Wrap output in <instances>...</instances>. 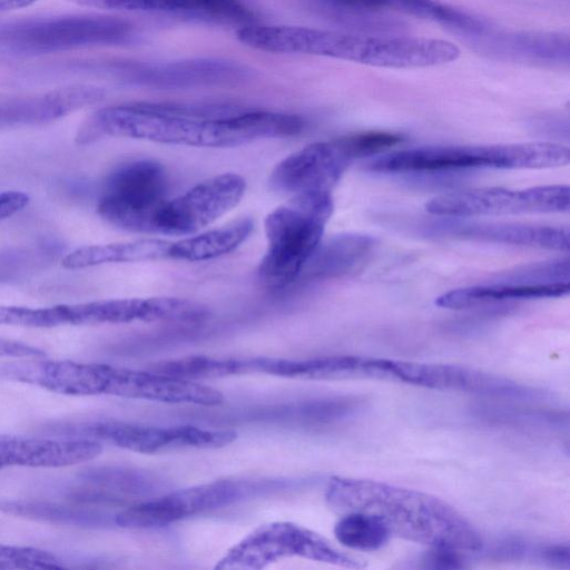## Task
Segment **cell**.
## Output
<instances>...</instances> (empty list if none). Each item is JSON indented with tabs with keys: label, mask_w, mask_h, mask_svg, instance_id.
Returning <instances> with one entry per match:
<instances>
[{
	"label": "cell",
	"mask_w": 570,
	"mask_h": 570,
	"mask_svg": "<svg viewBox=\"0 0 570 570\" xmlns=\"http://www.w3.org/2000/svg\"><path fill=\"white\" fill-rule=\"evenodd\" d=\"M334 535L342 546L358 551L379 550L391 538L377 519L361 512L344 513L334 527Z\"/></svg>",
	"instance_id": "cb8c5ba5"
},
{
	"label": "cell",
	"mask_w": 570,
	"mask_h": 570,
	"mask_svg": "<svg viewBox=\"0 0 570 570\" xmlns=\"http://www.w3.org/2000/svg\"><path fill=\"white\" fill-rule=\"evenodd\" d=\"M109 72L127 83L156 89L228 85L254 76L247 66L220 58L117 62Z\"/></svg>",
	"instance_id": "4fadbf2b"
},
{
	"label": "cell",
	"mask_w": 570,
	"mask_h": 570,
	"mask_svg": "<svg viewBox=\"0 0 570 570\" xmlns=\"http://www.w3.org/2000/svg\"><path fill=\"white\" fill-rule=\"evenodd\" d=\"M0 511L14 517L67 525H98L102 517L79 507L41 500H2Z\"/></svg>",
	"instance_id": "603a6c76"
},
{
	"label": "cell",
	"mask_w": 570,
	"mask_h": 570,
	"mask_svg": "<svg viewBox=\"0 0 570 570\" xmlns=\"http://www.w3.org/2000/svg\"><path fill=\"white\" fill-rule=\"evenodd\" d=\"M315 13L353 28L380 33L387 27L382 13L393 11L430 20L456 32L463 39L482 33L491 23L440 0H299Z\"/></svg>",
	"instance_id": "52a82bcc"
},
{
	"label": "cell",
	"mask_w": 570,
	"mask_h": 570,
	"mask_svg": "<svg viewBox=\"0 0 570 570\" xmlns=\"http://www.w3.org/2000/svg\"><path fill=\"white\" fill-rule=\"evenodd\" d=\"M30 202L26 193L10 190L0 193V219L22 210Z\"/></svg>",
	"instance_id": "83f0119b"
},
{
	"label": "cell",
	"mask_w": 570,
	"mask_h": 570,
	"mask_svg": "<svg viewBox=\"0 0 570 570\" xmlns=\"http://www.w3.org/2000/svg\"><path fill=\"white\" fill-rule=\"evenodd\" d=\"M37 0H0V11H9L28 7Z\"/></svg>",
	"instance_id": "f1b7e54d"
},
{
	"label": "cell",
	"mask_w": 570,
	"mask_h": 570,
	"mask_svg": "<svg viewBox=\"0 0 570 570\" xmlns=\"http://www.w3.org/2000/svg\"><path fill=\"white\" fill-rule=\"evenodd\" d=\"M45 355L46 352L38 347L19 341L0 338V356L41 358Z\"/></svg>",
	"instance_id": "4316f807"
},
{
	"label": "cell",
	"mask_w": 570,
	"mask_h": 570,
	"mask_svg": "<svg viewBox=\"0 0 570 570\" xmlns=\"http://www.w3.org/2000/svg\"><path fill=\"white\" fill-rule=\"evenodd\" d=\"M444 234L493 244L568 252V227L518 223L446 222L438 225Z\"/></svg>",
	"instance_id": "ac0fdd59"
},
{
	"label": "cell",
	"mask_w": 570,
	"mask_h": 570,
	"mask_svg": "<svg viewBox=\"0 0 570 570\" xmlns=\"http://www.w3.org/2000/svg\"><path fill=\"white\" fill-rule=\"evenodd\" d=\"M356 157L343 136L309 144L281 160L269 176V186L284 195L331 193Z\"/></svg>",
	"instance_id": "5bb4252c"
},
{
	"label": "cell",
	"mask_w": 570,
	"mask_h": 570,
	"mask_svg": "<svg viewBox=\"0 0 570 570\" xmlns=\"http://www.w3.org/2000/svg\"><path fill=\"white\" fill-rule=\"evenodd\" d=\"M332 213L331 193H306L291 196L266 216L267 249L257 269L264 286L278 289L297 281Z\"/></svg>",
	"instance_id": "277c9868"
},
{
	"label": "cell",
	"mask_w": 570,
	"mask_h": 570,
	"mask_svg": "<svg viewBox=\"0 0 570 570\" xmlns=\"http://www.w3.org/2000/svg\"><path fill=\"white\" fill-rule=\"evenodd\" d=\"M4 564V544L0 543V569L3 568Z\"/></svg>",
	"instance_id": "f546056e"
},
{
	"label": "cell",
	"mask_w": 570,
	"mask_h": 570,
	"mask_svg": "<svg viewBox=\"0 0 570 570\" xmlns=\"http://www.w3.org/2000/svg\"><path fill=\"white\" fill-rule=\"evenodd\" d=\"M289 558L345 568L363 567L320 533L294 522L274 521L261 524L229 548L215 569L259 570Z\"/></svg>",
	"instance_id": "8992f818"
},
{
	"label": "cell",
	"mask_w": 570,
	"mask_h": 570,
	"mask_svg": "<svg viewBox=\"0 0 570 570\" xmlns=\"http://www.w3.org/2000/svg\"><path fill=\"white\" fill-rule=\"evenodd\" d=\"M284 481L227 478L171 491L132 504L117 513L114 521L128 529H158L178 521L245 501Z\"/></svg>",
	"instance_id": "5b68a950"
},
{
	"label": "cell",
	"mask_w": 570,
	"mask_h": 570,
	"mask_svg": "<svg viewBox=\"0 0 570 570\" xmlns=\"http://www.w3.org/2000/svg\"><path fill=\"white\" fill-rule=\"evenodd\" d=\"M325 501L338 513L361 512L377 519L391 537L456 551H478L474 527L446 502L421 491L381 481L333 476Z\"/></svg>",
	"instance_id": "7a4b0ae2"
},
{
	"label": "cell",
	"mask_w": 570,
	"mask_h": 570,
	"mask_svg": "<svg viewBox=\"0 0 570 570\" xmlns=\"http://www.w3.org/2000/svg\"><path fill=\"white\" fill-rule=\"evenodd\" d=\"M168 178L154 160H135L109 175L98 203V214L126 230L155 233L158 213L168 200Z\"/></svg>",
	"instance_id": "ba28073f"
},
{
	"label": "cell",
	"mask_w": 570,
	"mask_h": 570,
	"mask_svg": "<svg viewBox=\"0 0 570 570\" xmlns=\"http://www.w3.org/2000/svg\"><path fill=\"white\" fill-rule=\"evenodd\" d=\"M569 148L554 142L487 146H425L386 153L367 163L384 174L438 173L469 168L542 169L566 166Z\"/></svg>",
	"instance_id": "3957f363"
},
{
	"label": "cell",
	"mask_w": 570,
	"mask_h": 570,
	"mask_svg": "<svg viewBox=\"0 0 570 570\" xmlns=\"http://www.w3.org/2000/svg\"><path fill=\"white\" fill-rule=\"evenodd\" d=\"M77 6L115 11L164 13L191 20L246 26L256 13L247 0H68Z\"/></svg>",
	"instance_id": "9a60e30c"
},
{
	"label": "cell",
	"mask_w": 570,
	"mask_h": 570,
	"mask_svg": "<svg viewBox=\"0 0 570 570\" xmlns=\"http://www.w3.org/2000/svg\"><path fill=\"white\" fill-rule=\"evenodd\" d=\"M374 246L375 239L364 234H343L321 240L298 278L327 279L346 275L368 257Z\"/></svg>",
	"instance_id": "ffe728a7"
},
{
	"label": "cell",
	"mask_w": 570,
	"mask_h": 570,
	"mask_svg": "<svg viewBox=\"0 0 570 570\" xmlns=\"http://www.w3.org/2000/svg\"><path fill=\"white\" fill-rule=\"evenodd\" d=\"M458 552L460 551L449 548L432 547V551L424 557L423 562L425 567L431 568H463L464 563Z\"/></svg>",
	"instance_id": "484cf974"
},
{
	"label": "cell",
	"mask_w": 570,
	"mask_h": 570,
	"mask_svg": "<svg viewBox=\"0 0 570 570\" xmlns=\"http://www.w3.org/2000/svg\"><path fill=\"white\" fill-rule=\"evenodd\" d=\"M101 452V443L88 439L0 435V470L69 466L90 461Z\"/></svg>",
	"instance_id": "2e32d148"
},
{
	"label": "cell",
	"mask_w": 570,
	"mask_h": 570,
	"mask_svg": "<svg viewBox=\"0 0 570 570\" xmlns=\"http://www.w3.org/2000/svg\"><path fill=\"white\" fill-rule=\"evenodd\" d=\"M570 189L566 185L537 186L525 189L478 188L443 194L425 205L428 213L446 218L490 215L566 213Z\"/></svg>",
	"instance_id": "30bf717a"
},
{
	"label": "cell",
	"mask_w": 570,
	"mask_h": 570,
	"mask_svg": "<svg viewBox=\"0 0 570 570\" xmlns=\"http://www.w3.org/2000/svg\"><path fill=\"white\" fill-rule=\"evenodd\" d=\"M254 227L250 218H239L218 228L171 242L169 258L186 262L213 259L236 249Z\"/></svg>",
	"instance_id": "7402d4cb"
},
{
	"label": "cell",
	"mask_w": 570,
	"mask_h": 570,
	"mask_svg": "<svg viewBox=\"0 0 570 570\" xmlns=\"http://www.w3.org/2000/svg\"><path fill=\"white\" fill-rule=\"evenodd\" d=\"M82 478L101 489H94L109 499L111 492L144 493L151 491L155 480L149 475L130 469L97 468L88 470Z\"/></svg>",
	"instance_id": "d4e9b609"
},
{
	"label": "cell",
	"mask_w": 570,
	"mask_h": 570,
	"mask_svg": "<svg viewBox=\"0 0 570 570\" xmlns=\"http://www.w3.org/2000/svg\"><path fill=\"white\" fill-rule=\"evenodd\" d=\"M245 189V179L235 173L207 178L165 203L156 218L155 234L194 235L233 209Z\"/></svg>",
	"instance_id": "7c38bea8"
},
{
	"label": "cell",
	"mask_w": 570,
	"mask_h": 570,
	"mask_svg": "<svg viewBox=\"0 0 570 570\" xmlns=\"http://www.w3.org/2000/svg\"><path fill=\"white\" fill-rule=\"evenodd\" d=\"M468 43L495 59L550 66L569 62V37L562 33L509 32L493 27Z\"/></svg>",
	"instance_id": "e0dca14e"
},
{
	"label": "cell",
	"mask_w": 570,
	"mask_h": 570,
	"mask_svg": "<svg viewBox=\"0 0 570 570\" xmlns=\"http://www.w3.org/2000/svg\"><path fill=\"white\" fill-rule=\"evenodd\" d=\"M52 430L142 454L186 448L218 449L232 444L237 439V433L229 429L194 425L149 426L120 421L66 423Z\"/></svg>",
	"instance_id": "9c48e42d"
},
{
	"label": "cell",
	"mask_w": 570,
	"mask_h": 570,
	"mask_svg": "<svg viewBox=\"0 0 570 570\" xmlns=\"http://www.w3.org/2000/svg\"><path fill=\"white\" fill-rule=\"evenodd\" d=\"M569 291V282L533 284L525 281L517 269L500 275L493 282L446 292L435 299V304L443 308L463 309L511 299L562 297Z\"/></svg>",
	"instance_id": "d6986e66"
},
{
	"label": "cell",
	"mask_w": 570,
	"mask_h": 570,
	"mask_svg": "<svg viewBox=\"0 0 570 570\" xmlns=\"http://www.w3.org/2000/svg\"><path fill=\"white\" fill-rule=\"evenodd\" d=\"M134 26L104 16L68 17L17 24L4 32L10 48L21 51H52L79 46L115 45L134 37Z\"/></svg>",
	"instance_id": "8fae6325"
},
{
	"label": "cell",
	"mask_w": 570,
	"mask_h": 570,
	"mask_svg": "<svg viewBox=\"0 0 570 570\" xmlns=\"http://www.w3.org/2000/svg\"><path fill=\"white\" fill-rule=\"evenodd\" d=\"M171 242L157 238L79 247L61 261L68 269L107 263H131L169 258Z\"/></svg>",
	"instance_id": "44dd1931"
},
{
	"label": "cell",
	"mask_w": 570,
	"mask_h": 570,
	"mask_svg": "<svg viewBox=\"0 0 570 570\" xmlns=\"http://www.w3.org/2000/svg\"><path fill=\"white\" fill-rule=\"evenodd\" d=\"M293 114L227 102H131L104 107L78 128L76 141L126 137L191 147H235L299 134Z\"/></svg>",
	"instance_id": "6da1fadb"
}]
</instances>
